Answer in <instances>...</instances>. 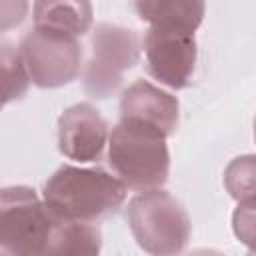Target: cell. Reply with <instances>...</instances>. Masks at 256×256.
<instances>
[{
    "label": "cell",
    "instance_id": "obj_11",
    "mask_svg": "<svg viewBox=\"0 0 256 256\" xmlns=\"http://www.w3.org/2000/svg\"><path fill=\"white\" fill-rule=\"evenodd\" d=\"M34 26L56 30L74 38L84 36L92 26L90 2H34Z\"/></svg>",
    "mask_w": 256,
    "mask_h": 256
},
{
    "label": "cell",
    "instance_id": "obj_14",
    "mask_svg": "<svg viewBox=\"0 0 256 256\" xmlns=\"http://www.w3.org/2000/svg\"><path fill=\"white\" fill-rule=\"evenodd\" d=\"M224 186L238 204L254 202V156L234 158L224 172Z\"/></svg>",
    "mask_w": 256,
    "mask_h": 256
},
{
    "label": "cell",
    "instance_id": "obj_7",
    "mask_svg": "<svg viewBox=\"0 0 256 256\" xmlns=\"http://www.w3.org/2000/svg\"><path fill=\"white\" fill-rule=\"evenodd\" d=\"M148 74L160 84L182 90L192 84L198 48L194 34L150 26L142 38Z\"/></svg>",
    "mask_w": 256,
    "mask_h": 256
},
{
    "label": "cell",
    "instance_id": "obj_10",
    "mask_svg": "<svg viewBox=\"0 0 256 256\" xmlns=\"http://www.w3.org/2000/svg\"><path fill=\"white\" fill-rule=\"evenodd\" d=\"M138 16L154 28L182 30L194 34L202 24L206 4L198 0H140L134 4Z\"/></svg>",
    "mask_w": 256,
    "mask_h": 256
},
{
    "label": "cell",
    "instance_id": "obj_4",
    "mask_svg": "<svg viewBox=\"0 0 256 256\" xmlns=\"http://www.w3.org/2000/svg\"><path fill=\"white\" fill-rule=\"evenodd\" d=\"M142 54V40L136 30L118 24H96L90 36V58L82 72V84L88 96L110 98L132 70Z\"/></svg>",
    "mask_w": 256,
    "mask_h": 256
},
{
    "label": "cell",
    "instance_id": "obj_1",
    "mask_svg": "<svg viewBox=\"0 0 256 256\" xmlns=\"http://www.w3.org/2000/svg\"><path fill=\"white\" fill-rule=\"evenodd\" d=\"M128 188L102 168L60 166L42 188V202L56 220L96 224L116 214Z\"/></svg>",
    "mask_w": 256,
    "mask_h": 256
},
{
    "label": "cell",
    "instance_id": "obj_5",
    "mask_svg": "<svg viewBox=\"0 0 256 256\" xmlns=\"http://www.w3.org/2000/svg\"><path fill=\"white\" fill-rule=\"evenodd\" d=\"M56 218L36 190L28 186L0 188V252L8 256H44Z\"/></svg>",
    "mask_w": 256,
    "mask_h": 256
},
{
    "label": "cell",
    "instance_id": "obj_17",
    "mask_svg": "<svg viewBox=\"0 0 256 256\" xmlns=\"http://www.w3.org/2000/svg\"><path fill=\"white\" fill-rule=\"evenodd\" d=\"M186 256H226V254H222L218 250H212V248H196V250L188 252Z\"/></svg>",
    "mask_w": 256,
    "mask_h": 256
},
{
    "label": "cell",
    "instance_id": "obj_18",
    "mask_svg": "<svg viewBox=\"0 0 256 256\" xmlns=\"http://www.w3.org/2000/svg\"><path fill=\"white\" fill-rule=\"evenodd\" d=\"M0 256H8V254H6V252H0Z\"/></svg>",
    "mask_w": 256,
    "mask_h": 256
},
{
    "label": "cell",
    "instance_id": "obj_6",
    "mask_svg": "<svg viewBox=\"0 0 256 256\" xmlns=\"http://www.w3.org/2000/svg\"><path fill=\"white\" fill-rule=\"evenodd\" d=\"M24 70L38 88H60L76 80L82 70L78 38L34 26L18 46Z\"/></svg>",
    "mask_w": 256,
    "mask_h": 256
},
{
    "label": "cell",
    "instance_id": "obj_13",
    "mask_svg": "<svg viewBox=\"0 0 256 256\" xmlns=\"http://www.w3.org/2000/svg\"><path fill=\"white\" fill-rule=\"evenodd\" d=\"M28 86L30 78L24 70L18 46L8 40H0V110L22 98Z\"/></svg>",
    "mask_w": 256,
    "mask_h": 256
},
{
    "label": "cell",
    "instance_id": "obj_8",
    "mask_svg": "<svg viewBox=\"0 0 256 256\" xmlns=\"http://www.w3.org/2000/svg\"><path fill=\"white\" fill-rule=\"evenodd\" d=\"M108 136L106 120L90 102L72 104L58 118V150L68 160L80 164L100 160Z\"/></svg>",
    "mask_w": 256,
    "mask_h": 256
},
{
    "label": "cell",
    "instance_id": "obj_15",
    "mask_svg": "<svg viewBox=\"0 0 256 256\" xmlns=\"http://www.w3.org/2000/svg\"><path fill=\"white\" fill-rule=\"evenodd\" d=\"M234 234L238 240H242L248 248H252V240H254V202H244L238 204L234 218Z\"/></svg>",
    "mask_w": 256,
    "mask_h": 256
},
{
    "label": "cell",
    "instance_id": "obj_2",
    "mask_svg": "<svg viewBox=\"0 0 256 256\" xmlns=\"http://www.w3.org/2000/svg\"><path fill=\"white\" fill-rule=\"evenodd\" d=\"M108 164L130 190H158L170 176L166 136L140 120L120 118L108 136Z\"/></svg>",
    "mask_w": 256,
    "mask_h": 256
},
{
    "label": "cell",
    "instance_id": "obj_12",
    "mask_svg": "<svg viewBox=\"0 0 256 256\" xmlns=\"http://www.w3.org/2000/svg\"><path fill=\"white\" fill-rule=\"evenodd\" d=\"M102 232L96 224L56 220L44 256H100Z\"/></svg>",
    "mask_w": 256,
    "mask_h": 256
},
{
    "label": "cell",
    "instance_id": "obj_16",
    "mask_svg": "<svg viewBox=\"0 0 256 256\" xmlns=\"http://www.w3.org/2000/svg\"><path fill=\"white\" fill-rule=\"evenodd\" d=\"M28 8V2H0V32L18 26L24 20Z\"/></svg>",
    "mask_w": 256,
    "mask_h": 256
},
{
    "label": "cell",
    "instance_id": "obj_9",
    "mask_svg": "<svg viewBox=\"0 0 256 256\" xmlns=\"http://www.w3.org/2000/svg\"><path fill=\"white\" fill-rule=\"evenodd\" d=\"M120 118L140 120L158 128L166 138L172 136L180 120L178 98L148 80L132 82L120 98Z\"/></svg>",
    "mask_w": 256,
    "mask_h": 256
},
{
    "label": "cell",
    "instance_id": "obj_3",
    "mask_svg": "<svg viewBox=\"0 0 256 256\" xmlns=\"http://www.w3.org/2000/svg\"><path fill=\"white\" fill-rule=\"evenodd\" d=\"M126 220L136 244L150 256H180L192 232L184 206L162 188L130 198Z\"/></svg>",
    "mask_w": 256,
    "mask_h": 256
}]
</instances>
